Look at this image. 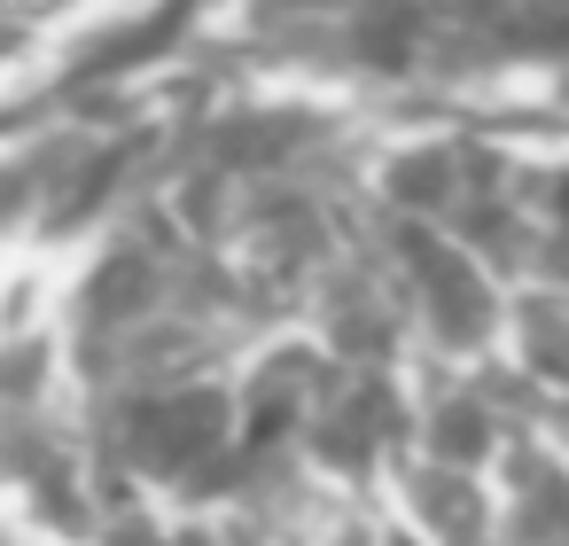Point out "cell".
Masks as SVG:
<instances>
[{"instance_id": "1", "label": "cell", "mask_w": 569, "mask_h": 546, "mask_svg": "<svg viewBox=\"0 0 569 546\" xmlns=\"http://www.w3.org/2000/svg\"><path fill=\"white\" fill-rule=\"evenodd\" d=\"M413 499L429 507V523L445 530V538H476V492L468 484H445V476H413Z\"/></svg>"}]
</instances>
